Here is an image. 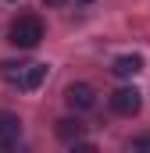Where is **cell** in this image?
Returning <instances> with one entry per match:
<instances>
[{"instance_id": "obj_1", "label": "cell", "mask_w": 150, "mask_h": 153, "mask_svg": "<svg viewBox=\"0 0 150 153\" xmlns=\"http://www.w3.org/2000/svg\"><path fill=\"white\" fill-rule=\"evenodd\" d=\"M39 43H43V22H39L36 14H18V18L11 22V46L32 50Z\"/></svg>"}, {"instance_id": "obj_2", "label": "cell", "mask_w": 150, "mask_h": 153, "mask_svg": "<svg viewBox=\"0 0 150 153\" xmlns=\"http://www.w3.org/2000/svg\"><path fill=\"white\" fill-rule=\"evenodd\" d=\"M0 75L18 89H39L46 78V64H0Z\"/></svg>"}, {"instance_id": "obj_3", "label": "cell", "mask_w": 150, "mask_h": 153, "mask_svg": "<svg viewBox=\"0 0 150 153\" xmlns=\"http://www.w3.org/2000/svg\"><path fill=\"white\" fill-rule=\"evenodd\" d=\"M140 107H143V96H140L136 85H122V89H114V93H111V111H114V114L136 117V114H140Z\"/></svg>"}, {"instance_id": "obj_4", "label": "cell", "mask_w": 150, "mask_h": 153, "mask_svg": "<svg viewBox=\"0 0 150 153\" xmlns=\"http://www.w3.org/2000/svg\"><path fill=\"white\" fill-rule=\"evenodd\" d=\"M64 100H68L72 111H89V107L97 103V93H93V85H86V82H72V85L64 89Z\"/></svg>"}, {"instance_id": "obj_5", "label": "cell", "mask_w": 150, "mask_h": 153, "mask_svg": "<svg viewBox=\"0 0 150 153\" xmlns=\"http://www.w3.org/2000/svg\"><path fill=\"white\" fill-rule=\"evenodd\" d=\"M18 139H22V117L0 111V146H14Z\"/></svg>"}, {"instance_id": "obj_6", "label": "cell", "mask_w": 150, "mask_h": 153, "mask_svg": "<svg viewBox=\"0 0 150 153\" xmlns=\"http://www.w3.org/2000/svg\"><path fill=\"white\" fill-rule=\"evenodd\" d=\"M111 71H114L118 78H132V75L143 71V57H140V53H122V57H114Z\"/></svg>"}, {"instance_id": "obj_7", "label": "cell", "mask_w": 150, "mask_h": 153, "mask_svg": "<svg viewBox=\"0 0 150 153\" xmlns=\"http://www.w3.org/2000/svg\"><path fill=\"white\" fill-rule=\"evenodd\" d=\"M54 132H57V139H64V143H75V139H82L86 125H82L79 117H61V121H54Z\"/></svg>"}, {"instance_id": "obj_8", "label": "cell", "mask_w": 150, "mask_h": 153, "mask_svg": "<svg viewBox=\"0 0 150 153\" xmlns=\"http://www.w3.org/2000/svg\"><path fill=\"white\" fill-rule=\"evenodd\" d=\"M43 4H50V7H61V4H64V0H43Z\"/></svg>"}, {"instance_id": "obj_9", "label": "cell", "mask_w": 150, "mask_h": 153, "mask_svg": "<svg viewBox=\"0 0 150 153\" xmlns=\"http://www.w3.org/2000/svg\"><path fill=\"white\" fill-rule=\"evenodd\" d=\"M82 4H89V0H82Z\"/></svg>"}]
</instances>
